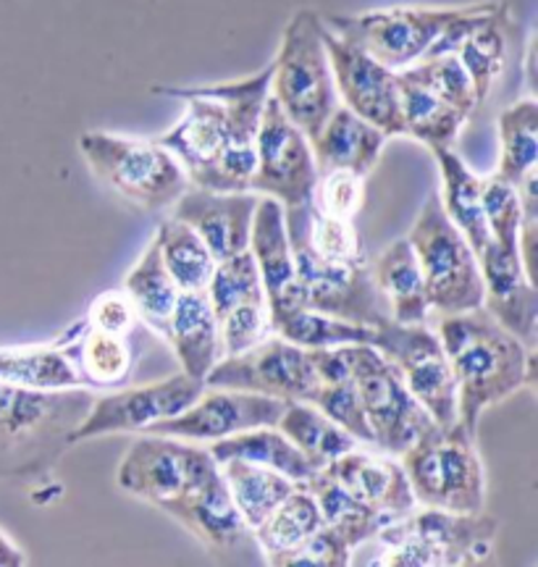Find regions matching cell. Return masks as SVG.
Returning <instances> with one entry per match:
<instances>
[{
    "mask_svg": "<svg viewBox=\"0 0 538 567\" xmlns=\"http://www.w3.org/2000/svg\"><path fill=\"white\" fill-rule=\"evenodd\" d=\"M205 292L218 323L221 358L250 350L271 334L268 297L250 250L218 260Z\"/></svg>",
    "mask_w": 538,
    "mask_h": 567,
    "instance_id": "obj_17",
    "label": "cell"
},
{
    "mask_svg": "<svg viewBox=\"0 0 538 567\" xmlns=\"http://www.w3.org/2000/svg\"><path fill=\"white\" fill-rule=\"evenodd\" d=\"M218 467H221V476L247 530L258 528L294 488V481L281 476L273 467L250 463V460H224Z\"/></svg>",
    "mask_w": 538,
    "mask_h": 567,
    "instance_id": "obj_36",
    "label": "cell"
},
{
    "mask_svg": "<svg viewBox=\"0 0 538 567\" xmlns=\"http://www.w3.org/2000/svg\"><path fill=\"white\" fill-rule=\"evenodd\" d=\"M306 486L315 496L323 526L337 530L352 551L363 547L371 538H379L381 530L389 526L384 515L376 513L371 505H365V502H360L358 496H352L325 471H318L313 478L306 481Z\"/></svg>",
    "mask_w": 538,
    "mask_h": 567,
    "instance_id": "obj_35",
    "label": "cell"
},
{
    "mask_svg": "<svg viewBox=\"0 0 538 567\" xmlns=\"http://www.w3.org/2000/svg\"><path fill=\"white\" fill-rule=\"evenodd\" d=\"M208 450L216 463H224V460H250V463L273 467L281 476L294 481V484H306L308 478H313L318 473L313 463L281 434L279 425H260V429L218 439V442H210Z\"/></svg>",
    "mask_w": 538,
    "mask_h": 567,
    "instance_id": "obj_30",
    "label": "cell"
},
{
    "mask_svg": "<svg viewBox=\"0 0 538 567\" xmlns=\"http://www.w3.org/2000/svg\"><path fill=\"white\" fill-rule=\"evenodd\" d=\"M203 392L205 381L182 371L155 384L97 394L87 417L72 434V444L111 434H145L151 425L184 413Z\"/></svg>",
    "mask_w": 538,
    "mask_h": 567,
    "instance_id": "obj_16",
    "label": "cell"
},
{
    "mask_svg": "<svg viewBox=\"0 0 538 567\" xmlns=\"http://www.w3.org/2000/svg\"><path fill=\"white\" fill-rule=\"evenodd\" d=\"M284 410L287 402L276 396L205 386V392L184 413L151 425L145 434L176 436L187 442H218L260 425H276Z\"/></svg>",
    "mask_w": 538,
    "mask_h": 567,
    "instance_id": "obj_19",
    "label": "cell"
},
{
    "mask_svg": "<svg viewBox=\"0 0 538 567\" xmlns=\"http://www.w3.org/2000/svg\"><path fill=\"white\" fill-rule=\"evenodd\" d=\"M373 281L389 305V316L396 323H428L431 308L421 266L410 239H396L371 266Z\"/></svg>",
    "mask_w": 538,
    "mask_h": 567,
    "instance_id": "obj_27",
    "label": "cell"
},
{
    "mask_svg": "<svg viewBox=\"0 0 538 567\" xmlns=\"http://www.w3.org/2000/svg\"><path fill=\"white\" fill-rule=\"evenodd\" d=\"M161 509L172 515L174 520H179L187 530H193L205 547L214 551H231L250 534L237 505H234L221 467H216L210 476H205L189 492L166 502Z\"/></svg>",
    "mask_w": 538,
    "mask_h": 567,
    "instance_id": "obj_23",
    "label": "cell"
},
{
    "mask_svg": "<svg viewBox=\"0 0 538 567\" xmlns=\"http://www.w3.org/2000/svg\"><path fill=\"white\" fill-rule=\"evenodd\" d=\"M455 17L457 9L396 6L350 17H329L323 24L342 40L363 48L379 63L400 71L421 61Z\"/></svg>",
    "mask_w": 538,
    "mask_h": 567,
    "instance_id": "obj_12",
    "label": "cell"
},
{
    "mask_svg": "<svg viewBox=\"0 0 538 567\" xmlns=\"http://www.w3.org/2000/svg\"><path fill=\"white\" fill-rule=\"evenodd\" d=\"M321 471L329 473L337 484H342L360 502L384 515L389 523L400 520L417 507L405 471L394 455H386V452L373 455V452H363L355 446Z\"/></svg>",
    "mask_w": 538,
    "mask_h": 567,
    "instance_id": "obj_22",
    "label": "cell"
},
{
    "mask_svg": "<svg viewBox=\"0 0 538 567\" xmlns=\"http://www.w3.org/2000/svg\"><path fill=\"white\" fill-rule=\"evenodd\" d=\"M323 45L331 61L337 95L352 113L379 126L386 137L405 134L400 109V84L396 71L368 55L323 24Z\"/></svg>",
    "mask_w": 538,
    "mask_h": 567,
    "instance_id": "obj_18",
    "label": "cell"
},
{
    "mask_svg": "<svg viewBox=\"0 0 538 567\" xmlns=\"http://www.w3.org/2000/svg\"><path fill=\"white\" fill-rule=\"evenodd\" d=\"M318 172L308 134L268 95L255 137L250 193L273 197L284 208L308 205L315 195Z\"/></svg>",
    "mask_w": 538,
    "mask_h": 567,
    "instance_id": "obj_14",
    "label": "cell"
},
{
    "mask_svg": "<svg viewBox=\"0 0 538 567\" xmlns=\"http://www.w3.org/2000/svg\"><path fill=\"white\" fill-rule=\"evenodd\" d=\"M321 526L323 517L321 509H318L315 496L310 494V488L306 484H294L292 492L287 494V499L281 502L258 528L250 530V534L255 542H258V547L266 555L268 563H271L273 557L284 555L287 549L306 542V538L310 534H315Z\"/></svg>",
    "mask_w": 538,
    "mask_h": 567,
    "instance_id": "obj_39",
    "label": "cell"
},
{
    "mask_svg": "<svg viewBox=\"0 0 538 567\" xmlns=\"http://www.w3.org/2000/svg\"><path fill=\"white\" fill-rule=\"evenodd\" d=\"M386 134L373 126L346 105H337L334 113L325 118L321 132L310 140L318 176L331 172H352L365 176L379 166L384 153Z\"/></svg>",
    "mask_w": 538,
    "mask_h": 567,
    "instance_id": "obj_24",
    "label": "cell"
},
{
    "mask_svg": "<svg viewBox=\"0 0 538 567\" xmlns=\"http://www.w3.org/2000/svg\"><path fill=\"white\" fill-rule=\"evenodd\" d=\"M499 523L484 513L423 507L389 523L379 538L384 567H457L484 563L497 542Z\"/></svg>",
    "mask_w": 538,
    "mask_h": 567,
    "instance_id": "obj_7",
    "label": "cell"
},
{
    "mask_svg": "<svg viewBox=\"0 0 538 567\" xmlns=\"http://www.w3.org/2000/svg\"><path fill=\"white\" fill-rule=\"evenodd\" d=\"M480 279H484V308L486 313L505 326L509 334L526 342L534 350L538 292L523 268L520 252L488 239L478 252Z\"/></svg>",
    "mask_w": 538,
    "mask_h": 567,
    "instance_id": "obj_20",
    "label": "cell"
},
{
    "mask_svg": "<svg viewBox=\"0 0 538 567\" xmlns=\"http://www.w3.org/2000/svg\"><path fill=\"white\" fill-rule=\"evenodd\" d=\"M80 151L97 182L143 210L168 208L189 189L179 161L155 140L84 132Z\"/></svg>",
    "mask_w": 538,
    "mask_h": 567,
    "instance_id": "obj_8",
    "label": "cell"
},
{
    "mask_svg": "<svg viewBox=\"0 0 538 567\" xmlns=\"http://www.w3.org/2000/svg\"><path fill=\"white\" fill-rule=\"evenodd\" d=\"M400 457L417 505L484 513L486 473L476 450V431L459 421L431 423Z\"/></svg>",
    "mask_w": 538,
    "mask_h": 567,
    "instance_id": "obj_4",
    "label": "cell"
},
{
    "mask_svg": "<svg viewBox=\"0 0 538 567\" xmlns=\"http://www.w3.org/2000/svg\"><path fill=\"white\" fill-rule=\"evenodd\" d=\"M247 250L252 252L268 300L279 295L294 279V258L287 231L284 205L273 200V197H258Z\"/></svg>",
    "mask_w": 538,
    "mask_h": 567,
    "instance_id": "obj_29",
    "label": "cell"
},
{
    "mask_svg": "<svg viewBox=\"0 0 538 567\" xmlns=\"http://www.w3.org/2000/svg\"><path fill=\"white\" fill-rule=\"evenodd\" d=\"M355 381L373 444L386 455H402L426 425L431 415L407 392L400 373L373 344H342Z\"/></svg>",
    "mask_w": 538,
    "mask_h": 567,
    "instance_id": "obj_10",
    "label": "cell"
},
{
    "mask_svg": "<svg viewBox=\"0 0 538 567\" xmlns=\"http://www.w3.org/2000/svg\"><path fill=\"white\" fill-rule=\"evenodd\" d=\"M163 339L172 344L182 371L205 381L210 368L221 360V337L205 289L179 295Z\"/></svg>",
    "mask_w": 538,
    "mask_h": 567,
    "instance_id": "obj_26",
    "label": "cell"
},
{
    "mask_svg": "<svg viewBox=\"0 0 538 567\" xmlns=\"http://www.w3.org/2000/svg\"><path fill=\"white\" fill-rule=\"evenodd\" d=\"M434 158L438 161V172H442V195H438L442 208L478 255L492 239L484 213V197H480V176L473 174V168L452 147L434 151Z\"/></svg>",
    "mask_w": 538,
    "mask_h": 567,
    "instance_id": "obj_28",
    "label": "cell"
},
{
    "mask_svg": "<svg viewBox=\"0 0 538 567\" xmlns=\"http://www.w3.org/2000/svg\"><path fill=\"white\" fill-rule=\"evenodd\" d=\"M352 563V549L337 530L321 526L315 534H310L306 542L287 549L284 555L273 557L276 567H344Z\"/></svg>",
    "mask_w": 538,
    "mask_h": 567,
    "instance_id": "obj_45",
    "label": "cell"
},
{
    "mask_svg": "<svg viewBox=\"0 0 538 567\" xmlns=\"http://www.w3.org/2000/svg\"><path fill=\"white\" fill-rule=\"evenodd\" d=\"M27 555L0 530V567H24Z\"/></svg>",
    "mask_w": 538,
    "mask_h": 567,
    "instance_id": "obj_48",
    "label": "cell"
},
{
    "mask_svg": "<svg viewBox=\"0 0 538 567\" xmlns=\"http://www.w3.org/2000/svg\"><path fill=\"white\" fill-rule=\"evenodd\" d=\"M289 231L294 258V279L268 300V313L287 308H310L342 321L381 326L389 321V305L373 281L368 260L334 264L310 250L300 234Z\"/></svg>",
    "mask_w": 538,
    "mask_h": 567,
    "instance_id": "obj_6",
    "label": "cell"
},
{
    "mask_svg": "<svg viewBox=\"0 0 538 567\" xmlns=\"http://www.w3.org/2000/svg\"><path fill=\"white\" fill-rule=\"evenodd\" d=\"M501 155L497 176L520 184L538 163V103L536 97H523L501 111L499 116Z\"/></svg>",
    "mask_w": 538,
    "mask_h": 567,
    "instance_id": "obj_42",
    "label": "cell"
},
{
    "mask_svg": "<svg viewBox=\"0 0 538 567\" xmlns=\"http://www.w3.org/2000/svg\"><path fill=\"white\" fill-rule=\"evenodd\" d=\"M155 239H158L163 266L172 274V279L182 292L208 287L216 268V258L187 224L174 216L166 218L155 229Z\"/></svg>",
    "mask_w": 538,
    "mask_h": 567,
    "instance_id": "obj_41",
    "label": "cell"
},
{
    "mask_svg": "<svg viewBox=\"0 0 538 567\" xmlns=\"http://www.w3.org/2000/svg\"><path fill=\"white\" fill-rule=\"evenodd\" d=\"M95 396L84 386L40 392L0 381V478L51 476Z\"/></svg>",
    "mask_w": 538,
    "mask_h": 567,
    "instance_id": "obj_2",
    "label": "cell"
},
{
    "mask_svg": "<svg viewBox=\"0 0 538 567\" xmlns=\"http://www.w3.org/2000/svg\"><path fill=\"white\" fill-rule=\"evenodd\" d=\"M313 365L321 379L313 405L323 410L331 421H337L344 431H350L358 442L373 444V434L368 429L363 405H360V394L355 381H352L350 365L342 347H329V350H310Z\"/></svg>",
    "mask_w": 538,
    "mask_h": 567,
    "instance_id": "obj_33",
    "label": "cell"
},
{
    "mask_svg": "<svg viewBox=\"0 0 538 567\" xmlns=\"http://www.w3.org/2000/svg\"><path fill=\"white\" fill-rule=\"evenodd\" d=\"M407 239L421 266L431 313L452 316L484 308L478 255L449 221L436 193L423 203Z\"/></svg>",
    "mask_w": 538,
    "mask_h": 567,
    "instance_id": "obj_9",
    "label": "cell"
},
{
    "mask_svg": "<svg viewBox=\"0 0 538 567\" xmlns=\"http://www.w3.org/2000/svg\"><path fill=\"white\" fill-rule=\"evenodd\" d=\"M271 97L313 140L339 105L331 61L323 45V19L313 9L294 11L271 61Z\"/></svg>",
    "mask_w": 538,
    "mask_h": 567,
    "instance_id": "obj_5",
    "label": "cell"
},
{
    "mask_svg": "<svg viewBox=\"0 0 538 567\" xmlns=\"http://www.w3.org/2000/svg\"><path fill=\"white\" fill-rule=\"evenodd\" d=\"M507 6L501 3L492 17H486L467 38L459 42L455 55L473 82L478 105L486 103L494 82L499 80L507 61Z\"/></svg>",
    "mask_w": 538,
    "mask_h": 567,
    "instance_id": "obj_40",
    "label": "cell"
},
{
    "mask_svg": "<svg viewBox=\"0 0 538 567\" xmlns=\"http://www.w3.org/2000/svg\"><path fill=\"white\" fill-rule=\"evenodd\" d=\"M155 92L187 101V113L155 142L179 161L189 187L210 193H250L255 155L234 151L231 122L224 103L197 87H155Z\"/></svg>",
    "mask_w": 538,
    "mask_h": 567,
    "instance_id": "obj_3",
    "label": "cell"
},
{
    "mask_svg": "<svg viewBox=\"0 0 538 567\" xmlns=\"http://www.w3.org/2000/svg\"><path fill=\"white\" fill-rule=\"evenodd\" d=\"M124 292L132 297L134 308H137L139 313V321L147 323L153 331H158L163 337L182 289L176 287L172 274H168L166 266H163L161 247L155 237L151 239V245H147L143 258H139L132 271L126 274Z\"/></svg>",
    "mask_w": 538,
    "mask_h": 567,
    "instance_id": "obj_38",
    "label": "cell"
},
{
    "mask_svg": "<svg viewBox=\"0 0 538 567\" xmlns=\"http://www.w3.org/2000/svg\"><path fill=\"white\" fill-rule=\"evenodd\" d=\"M271 334H279L287 342L306 350H329L342 344H373L376 326H363L331 318L310 308H287L268 313Z\"/></svg>",
    "mask_w": 538,
    "mask_h": 567,
    "instance_id": "obj_37",
    "label": "cell"
},
{
    "mask_svg": "<svg viewBox=\"0 0 538 567\" xmlns=\"http://www.w3.org/2000/svg\"><path fill=\"white\" fill-rule=\"evenodd\" d=\"M402 71L413 76L415 82H421L423 87H428L434 95L442 97L444 103L455 105L457 111H463L467 118H470L473 111L478 109L470 76H467L465 66L459 63L455 53L426 55V59L410 63V66Z\"/></svg>",
    "mask_w": 538,
    "mask_h": 567,
    "instance_id": "obj_43",
    "label": "cell"
},
{
    "mask_svg": "<svg viewBox=\"0 0 538 567\" xmlns=\"http://www.w3.org/2000/svg\"><path fill=\"white\" fill-rule=\"evenodd\" d=\"M276 425L313 463L315 471L358 446V439L337 421H331L313 402H287V410Z\"/></svg>",
    "mask_w": 538,
    "mask_h": 567,
    "instance_id": "obj_34",
    "label": "cell"
},
{
    "mask_svg": "<svg viewBox=\"0 0 538 567\" xmlns=\"http://www.w3.org/2000/svg\"><path fill=\"white\" fill-rule=\"evenodd\" d=\"M92 329L108 331V334H122L132 337V331L137 329L139 313L134 308L132 297L122 289H108L101 297H95L90 305V313L84 316Z\"/></svg>",
    "mask_w": 538,
    "mask_h": 567,
    "instance_id": "obj_47",
    "label": "cell"
},
{
    "mask_svg": "<svg viewBox=\"0 0 538 567\" xmlns=\"http://www.w3.org/2000/svg\"><path fill=\"white\" fill-rule=\"evenodd\" d=\"M436 337L447 354L457 386V421L478 431L480 413L534 386L536 354L509 334L486 308L436 316Z\"/></svg>",
    "mask_w": 538,
    "mask_h": 567,
    "instance_id": "obj_1",
    "label": "cell"
},
{
    "mask_svg": "<svg viewBox=\"0 0 538 567\" xmlns=\"http://www.w3.org/2000/svg\"><path fill=\"white\" fill-rule=\"evenodd\" d=\"M480 197H484V213L488 234L494 243L518 250L520 224H523V205L518 187L501 176H480Z\"/></svg>",
    "mask_w": 538,
    "mask_h": 567,
    "instance_id": "obj_44",
    "label": "cell"
},
{
    "mask_svg": "<svg viewBox=\"0 0 538 567\" xmlns=\"http://www.w3.org/2000/svg\"><path fill=\"white\" fill-rule=\"evenodd\" d=\"M396 84H400V109H402V126L405 134L428 147L431 153L452 147L457 134L463 132L467 116L457 111L455 105L444 103L442 97L434 95L421 82L405 71H396Z\"/></svg>",
    "mask_w": 538,
    "mask_h": 567,
    "instance_id": "obj_31",
    "label": "cell"
},
{
    "mask_svg": "<svg viewBox=\"0 0 538 567\" xmlns=\"http://www.w3.org/2000/svg\"><path fill=\"white\" fill-rule=\"evenodd\" d=\"M373 347L400 373L407 392L438 425L457 421V386L449 360L428 323H396L389 318L376 326Z\"/></svg>",
    "mask_w": 538,
    "mask_h": 567,
    "instance_id": "obj_11",
    "label": "cell"
},
{
    "mask_svg": "<svg viewBox=\"0 0 538 567\" xmlns=\"http://www.w3.org/2000/svg\"><path fill=\"white\" fill-rule=\"evenodd\" d=\"M365 203V176H358L352 172H331L318 176L313 205L325 216L337 218H352L358 216Z\"/></svg>",
    "mask_w": 538,
    "mask_h": 567,
    "instance_id": "obj_46",
    "label": "cell"
},
{
    "mask_svg": "<svg viewBox=\"0 0 538 567\" xmlns=\"http://www.w3.org/2000/svg\"><path fill=\"white\" fill-rule=\"evenodd\" d=\"M258 197L255 193H210L189 187L174 203V218L203 239L218 264L247 250Z\"/></svg>",
    "mask_w": 538,
    "mask_h": 567,
    "instance_id": "obj_21",
    "label": "cell"
},
{
    "mask_svg": "<svg viewBox=\"0 0 538 567\" xmlns=\"http://www.w3.org/2000/svg\"><path fill=\"white\" fill-rule=\"evenodd\" d=\"M61 344L66 347L84 386L92 389V392L95 389L113 392V389L130 384L134 365H137V352H134L130 337L92 329L87 318H82V321L63 331Z\"/></svg>",
    "mask_w": 538,
    "mask_h": 567,
    "instance_id": "obj_25",
    "label": "cell"
},
{
    "mask_svg": "<svg viewBox=\"0 0 538 567\" xmlns=\"http://www.w3.org/2000/svg\"><path fill=\"white\" fill-rule=\"evenodd\" d=\"M0 381L40 389V392L84 386L82 375L74 368L61 339H55L53 344L0 347Z\"/></svg>",
    "mask_w": 538,
    "mask_h": 567,
    "instance_id": "obj_32",
    "label": "cell"
},
{
    "mask_svg": "<svg viewBox=\"0 0 538 567\" xmlns=\"http://www.w3.org/2000/svg\"><path fill=\"white\" fill-rule=\"evenodd\" d=\"M218 463L208 446L187 439L147 434L130 446L118 465V486L139 499L163 507L210 476Z\"/></svg>",
    "mask_w": 538,
    "mask_h": 567,
    "instance_id": "obj_15",
    "label": "cell"
},
{
    "mask_svg": "<svg viewBox=\"0 0 538 567\" xmlns=\"http://www.w3.org/2000/svg\"><path fill=\"white\" fill-rule=\"evenodd\" d=\"M205 386L242 389L284 402H313L321 379L310 350L268 334L250 350L218 360L205 375Z\"/></svg>",
    "mask_w": 538,
    "mask_h": 567,
    "instance_id": "obj_13",
    "label": "cell"
}]
</instances>
